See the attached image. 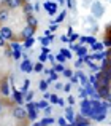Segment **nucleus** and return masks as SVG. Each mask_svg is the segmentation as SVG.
Listing matches in <instances>:
<instances>
[{
  "label": "nucleus",
  "mask_w": 111,
  "mask_h": 126,
  "mask_svg": "<svg viewBox=\"0 0 111 126\" xmlns=\"http://www.w3.org/2000/svg\"><path fill=\"white\" fill-rule=\"evenodd\" d=\"M76 77H79V80H81V83H83V85H87V81H89L87 75L84 74V72H81V70H78V72H76Z\"/></svg>",
  "instance_id": "nucleus-13"
},
{
  "label": "nucleus",
  "mask_w": 111,
  "mask_h": 126,
  "mask_svg": "<svg viewBox=\"0 0 111 126\" xmlns=\"http://www.w3.org/2000/svg\"><path fill=\"white\" fill-rule=\"evenodd\" d=\"M62 74H64V75H65L67 78H71V77H73V74H71V70H68V69H65V70L62 72Z\"/></svg>",
  "instance_id": "nucleus-29"
},
{
  "label": "nucleus",
  "mask_w": 111,
  "mask_h": 126,
  "mask_svg": "<svg viewBox=\"0 0 111 126\" xmlns=\"http://www.w3.org/2000/svg\"><path fill=\"white\" fill-rule=\"evenodd\" d=\"M68 38H70V43H71V42H75V40L78 38V34H71V35H70Z\"/></svg>",
  "instance_id": "nucleus-39"
},
{
  "label": "nucleus",
  "mask_w": 111,
  "mask_h": 126,
  "mask_svg": "<svg viewBox=\"0 0 111 126\" xmlns=\"http://www.w3.org/2000/svg\"><path fill=\"white\" fill-rule=\"evenodd\" d=\"M57 105H64V99H60V97H59V102H57Z\"/></svg>",
  "instance_id": "nucleus-53"
},
{
  "label": "nucleus",
  "mask_w": 111,
  "mask_h": 126,
  "mask_svg": "<svg viewBox=\"0 0 111 126\" xmlns=\"http://www.w3.org/2000/svg\"><path fill=\"white\" fill-rule=\"evenodd\" d=\"M65 118H67V121H70V123L75 121V112H73V109H71V105L65 109Z\"/></svg>",
  "instance_id": "nucleus-10"
},
{
  "label": "nucleus",
  "mask_w": 111,
  "mask_h": 126,
  "mask_svg": "<svg viewBox=\"0 0 111 126\" xmlns=\"http://www.w3.org/2000/svg\"><path fill=\"white\" fill-rule=\"evenodd\" d=\"M35 31H37V27H33V26H25V27L21 31V38H22V40H25V38L33 37Z\"/></svg>",
  "instance_id": "nucleus-4"
},
{
  "label": "nucleus",
  "mask_w": 111,
  "mask_h": 126,
  "mask_svg": "<svg viewBox=\"0 0 111 126\" xmlns=\"http://www.w3.org/2000/svg\"><path fill=\"white\" fill-rule=\"evenodd\" d=\"M27 24H29V26H33V27H37V24H38L37 18H35L33 15H29V16H27Z\"/></svg>",
  "instance_id": "nucleus-14"
},
{
  "label": "nucleus",
  "mask_w": 111,
  "mask_h": 126,
  "mask_svg": "<svg viewBox=\"0 0 111 126\" xmlns=\"http://www.w3.org/2000/svg\"><path fill=\"white\" fill-rule=\"evenodd\" d=\"M33 126H41V123H35V125H33Z\"/></svg>",
  "instance_id": "nucleus-56"
},
{
  "label": "nucleus",
  "mask_w": 111,
  "mask_h": 126,
  "mask_svg": "<svg viewBox=\"0 0 111 126\" xmlns=\"http://www.w3.org/2000/svg\"><path fill=\"white\" fill-rule=\"evenodd\" d=\"M60 54H64L67 59H70V58H71V53L68 51V49H65V48H62V49H60Z\"/></svg>",
  "instance_id": "nucleus-24"
},
{
  "label": "nucleus",
  "mask_w": 111,
  "mask_h": 126,
  "mask_svg": "<svg viewBox=\"0 0 111 126\" xmlns=\"http://www.w3.org/2000/svg\"><path fill=\"white\" fill-rule=\"evenodd\" d=\"M57 2H59V3H60V5H62V3H64V0H57Z\"/></svg>",
  "instance_id": "nucleus-57"
},
{
  "label": "nucleus",
  "mask_w": 111,
  "mask_h": 126,
  "mask_svg": "<svg viewBox=\"0 0 111 126\" xmlns=\"http://www.w3.org/2000/svg\"><path fill=\"white\" fill-rule=\"evenodd\" d=\"M0 37H2L3 40H11L13 38V31L8 27V26H2V27H0Z\"/></svg>",
  "instance_id": "nucleus-5"
},
{
  "label": "nucleus",
  "mask_w": 111,
  "mask_h": 126,
  "mask_svg": "<svg viewBox=\"0 0 111 126\" xmlns=\"http://www.w3.org/2000/svg\"><path fill=\"white\" fill-rule=\"evenodd\" d=\"M68 8L75 10V8H76V2H75V0H68Z\"/></svg>",
  "instance_id": "nucleus-31"
},
{
  "label": "nucleus",
  "mask_w": 111,
  "mask_h": 126,
  "mask_svg": "<svg viewBox=\"0 0 111 126\" xmlns=\"http://www.w3.org/2000/svg\"><path fill=\"white\" fill-rule=\"evenodd\" d=\"M90 0H83V6H90Z\"/></svg>",
  "instance_id": "nucleus-43"
},
{
  "label": "nucleus",
  "mask_w": 111,
  "mask_h": 126,
  "mask_svg": "<svg viewBox=\"0 0 111 126\" xmlns=\"http://www.w3.org/2000/svg\"><path fill=\"white\" fill-rule=\"evenodd\" d=\"M103 46H111V38H108V40L103 42Z\"/></svg>",
  "instance_id": "nucleus-44"
},
{
  "label": "nucleus",
  "mask_w": 111,
  "mask_h": 126,
  "mask_svg": "<svg viewBox=\"0 0 111 126\" xmlns=\"http://www.w3.org/2000/svg\"><path fill=\"white\" fill-rule=\"evenodd\" d=\"M90 13H92V16L94 18H102L103 16V13H105V8H103V5H102V2H99V0H95V2H92L90 3Z\"/></svg>",
  "instance_id": "nucleus-1"
},
{
  "label": "nucleus",
  "mask_w": 111,
  "mask_h": 126,
  "mask_svg": "<svg viewBox=\"0 0 111 126\" xmlns=\"http://www.w3.org/2000/svg\"><path fill=\"white\" fill-rule=\"evenodd\" d=\"M0 112H2V102H0Z\"/></svg>",
  "instance_id": "nucleus-58"
},
{
  "label": "nucleus",
  "mask_w": 111,
  "mask_h": 126,
  "mask_svg": "<svg viewBox=\"0 0 111 126\" xmlns=\"http://www.w3.org/2000/svg\"><path fill=\"white\" fill-rule=\"evenodd\" d=\"M43 97H44V99H46V101H48V99H49V97H51V94H49V93H46V91H44V94H43Z\"/></svg>",
  "instance_id": "nucleus-48"
},
{
  "label": "nucleus",
  "mask_w": 111,
  "mask_h": 126,
  "mask_svg": "<svg viewBox=\"0 0 111 126\" xmlns=\"http://www.w3.org/2000/svg\"><path fill=\"white\" fill-rule=\"evenodd\" d=\"M57 61L59 62H65V61H67V58H65L64 54H60V53H59V54H57Z\"/></svg>",
  "instance_id": "nucleus-33"
},
{
  "label": "nucleus",
  "mask_w": 111,
  "mask_h": 126,
  "mask_svg": "<svg viewBox=\"0 0 111 126\" xmlns=\"http://www.w3.org/2000/svg\"><path fill=\"white\" fill-rule=\"evenodd\" d=\"M53 123H54L53 118H51V117H46L43 121H41V126H49V125H53Z\"/></svg>",
  "instance_id": "nucleus-17"
},
{
  "label": "nucleus",
  "mask_w": 111,
  "mask_h": 126,
  "mask_svg": "<svg viewBox=\"0 0 111 126\" xmlns=\"http://www.w3.org/2000/svg\"><path fill=\"white\" fill-rule=\"evenodd\" d=\"M90 31H92V32H94V34H95V32H99V26H94V27H92V29H90Z\"/></svg>",
  "instance_id": "nucleus-49"
},
{
  "label": "nucleus",
  "mask_w": 111,
  "mask_h": 126,
  "mask_svg": "<svg viewBox=\"0 0 111 126\" xmlns=\"http://www.w3.org/2000/svg\"><path fill=\"white\" fill-rule=\"evenodd\" d=\"M92 48L95 49V51H102V49H103V43L95 42V43H92Z\"/></svg>",
  "instance_id": "nucleus-18"
},
{
  "label": "nucleus",
  "mask_w": 111,
  "mask_h": 126,
  "mask_svg": "<svg viewBox=\"0 0 111 126\" xmlns=\"http://www.w3.org/2000/svg\"><path fill=\"white\" fill-rule=\"evenodd\" d=\"M24 11H25V15H32V11H33V6L30 5V3H24Z\"/></svg>",
  "instance_id": "nucleus-15"
},
{
  "label": "nucleus",
  "mask_w": 111,
  "mask_h": 126,
  "mask_svg": "<svg viewBox=\"0 0 111 126\" xmlns=\"http://www.w3.org/2000/svg\"><path fill=\"white\" fill-rule=\"evenodd\" d=\"M51 40H53V37H43V38H41V45H43V46H48L51 43Z\"/></svg>",
  "instance_id": "nucleus-19"
},
{
  "label": "nucleus",
  "mask_w": 111,
  "mask_h": 126,
  "mask_svg": "<svg viewBox=\"0 0 111 126\" xmlns=\"http://www.w3.org/2000/svg\"><path fill=\"white\" fill-rule=\"evenodd\" d=\"M64 18H65V11H62L60 15L57 16V19H56V24H59V22H60V21H64Z\"/></svg>",
  "instance_id": "nucleus-28"
},
{
  "label": "nucleus",
  "mask_w": 111,
  "mask_h": 126,
  "mask_svg": "<svg viewBox=\"0 0 111 126\" xmlns=\"http://www.w3.org/2000/svg\"><path fill=\"white\" fill-rule=\"evenodd\" d=\"M0 93L3 96H8L10 94V85H8V80H2L0 83Z\"/></svg>",
  "instance_id": "nucleus-8"
},
{
  "label": "nucleus",
  "mask_w": 111,
  "mask_h": 126,
  "mask_svg": "<svg viewBox=\"0 0 111 126\" xmlns=\"http://www.w3.org/2000/svg\"><path fill=\"white\" fill-rule=\"evenodd\" d=\"M81 113H83L84 117H92V113H94L92 102L87 101V99H83V102H81Z\"/></svg>",
  "instance_id": "nucleus-2"
},
{
  "label": "nucleus",
  "mask_w": 111,
  "mask_h": 126,
  "mask_svg": "<svg viewBox=\"0 0 111 126\" xmlns=\"http://www.w3.org/2000/svg\"><path fill=\"white\" fill-rule=\"evenodd\" d=\"M76 51H78V54H79L81 58L87 54V49H86V46H78V49H76Z\"/></svg>",
  "instance_id": "nucleus-16"
},
{
  "label": "nucleus",
  "mask_w": 111,
  "mask_h": 126,
  "mask_svg": "<svg viewBox=\"0 0 111 126\" xmlns=\"http://www.w3.org/2000/svg\"><path fill=\"white\" fill-rule=\"evenodd\" d=\"M67 102H68V104H70V105H73V104H75V97H73V96H68Z\"/></svg>",
  "instance_id": "nucleus-37"
},
{
  "label": "nucleus",
  "mask_w": 111,
  "mask_h": 126,
  "mask_svg": "<svg viewBox=\"0 0 111 126\" xmlns=\"http://www.w3.org/2000/svg\"><path fill=\"white\" fill-rule=\"evenodd\" d=\"M79 97H81V99H86V97H87V93H86V89H84V88L79 89Z\"/></svg>",
  "instance_id": "nucleus-30"
},
{
  "label": "nucleus",
  "mask_w": 111,
  "mask_h": 126,
  "mask_svg": "<svg viewBox=\"0 0 111 126\" xmlns=\"http://www.w3.org/2000/svg\"><path fill=\"white\" fill-rule=\"evenodd\" d=\"M54 72H64L65 70V67L62 64H54V69H53Z\"/></svg>",
  "instance_id": "nucleus-20"
},
{
  "label": "nucleus",
  "mask_w": 111,
  "mask_h": 126,
  "mask_svg": "<svg viewBox=\"0 0 111 126\" xmlns=\"http://www.w3.org/2000/svg\"><path fill=\"white\" fill-rule=\"evenodd\" d=\"M32 99H33V93H27V94H25V101L30 102Z\"/></svg>",
  "instance_id": "nucleus-34"
},
{
  "label": "nucleus",
  "mask_w": 111,
  "mask_h": 126,
  "mask_svg": "<svg viewBox=\"0 0 111 126\" xmlns=\"http://www.w3.org/2000/svg\"><path fill=\"white\" fill-rule=\"evenodd\" d=\"M46 58H48V54H43V53H41V56H40V62H44V61H46Z\"/></svg>",
  "instance_id": "nucleus-42"
},
{
  "label": "nucleus",
  "mask_w": 111,
  "mask_h": 126,
  "mask_svg": "<svg viewBox=\"0 0 111 126\" xmlns=\"http://www.w3.org/2000/svg\"><path fill=\"white\" fill-rule=\"evenodd\" d=\"M33 70L35 72H43V62H37L35 67H33Z\"/></svg>",
  "instance_id": "nucleus-23"
},
{
  "label": "nucleus",
  "mask_w": 111,
  "mask_h": 126,
  "mask_svg": "<svg viewBox=\"0 0 111 126\" xmlns=\"http://www.w3.org/2000/svg\"><path fill=\"white\" fill-rule=\"evenodd\" d=\"M40 89H41L43 93L48 89V81H46V80H41V81H40Z\"/></svg>",
  "instance_id": "nucleus-22"
},
{
  "label": "nucleus",
  "mask_w": 111,
  "mask_h": 126,
  "mask_svg": "<svg viewBox=\"0 0 111 126\" xmlns=\"http://www.w3.org/2000/svg\"><path fill=\"white\" fill-rule=\"evenodd\" d=\"M75 65H76V67L79 69L81 65H83V58H79V59H78V61H76V64H75Z\"/></svg>",
  "instance_id": "nucleus-40"
},
{
  "label": "nucleus",
  "mask_w": 111,
  "mask_h": 126,
  "mask_svg": "<svg viewBox=\"0 0 111 126\" xmlns=\"http://www.w3.org/2000/svg\"><path fill=\"white\" fill-rule=\"evenodd\" d=\"M0 46H5V40H3L2 37H0Z\"/></svg>",
  "instance_id": "nucleus-54"
},
{
  "label": "nucleus",
  "mask_w": 111,
  "mask_h": 126,
  "mask_svg": "<svg viewBox=\"0 0 111 126\" xmlns=\"http://www.w3.org/2000/svg\"><path fill=\"white\" fill-rule=\"evenodd\" d=\"M21 70L27 72V74H30V72L33 70V65H32V62L29 61V59H24V61L21 62Z\"/></svg>",
  "instance_id": "nucleus-6"
},
{
  "label": "nucleus",
  "mask_w": 111,
  "mask_h": 126,
  "mask_svg": "<svg viewBox=\"0 0 111 126\" xmlns=\"http://www.w3.org/2000/svg\"><path fill=\"white\" fill-rule=\"evenodd\" d=\"M44 8L49 11V15H54V13L57 11V6H56V3H51V2H46V3H44Z\"/></svg>",
  "instance_id": "nucleus-12"
},
{
  "label": "nucleus",
  "mask_w": 111,
  "mask_h": 126,
  "mask_svg": "<svg viewBox=\"0 0 111 126\" xmlns=\"http://www.w3.org/2000/svg\"><path fill=\"white\" fill-rule=\"evenodd\" d=\"M5 3L10 10H13V8H18V6L24 5V0H5Z\"/></svg>",
  "instance_id": "nucleus-7"
},
{
  "label": "nucleus",
  "mask_w": 111,
  "mask_h": 126,
  "mask_svg": "<svg viewBox=\"0 0 111 126\" xmlns=\"http://www.w3.org/2000/svg\"><path fill=\"white\" fill-rule=\"evenodd\" d=\"M89 80H90V81H92V83H95V81H97V78H95V75H90V78H89Z\"/></svg>",
  "instance_id": "nucleus-50"
},
{
  "label": "nucleus",
  "mask_w": 111,
  "mask_h": 126,
  "mask_svg": "<svg viewBox=\"0 0 111 126\" xmlns=\"http://www.w3.org/2000/svg\"><path fill=\"white\" fill-rule=\"evenodd\" d=\"M57 123H59V126H65V120H64V118H60Z\"/></svg>",
  "instance_id": "nucleus-47"
},
{
  "label": "nucleus",
  "mask_w": 111,
  "mask_h": 126,
  "mask_svg": "<svg viewBox=\"0 0 111 126\" xmlns=\"http://www.w3.org/2000/svg\"><path fill=\"white\" fill-rule=\"evenodd\" d=\"M60 40L64 42V43H67V42H70V38H68V35H64V37H62Z\"/></svg>",
  "instance_id": "nucleus-45"
},
{
  "label": "nucleus",
  "mask_w": 111,
  "mask_h": 126,
  "mask_svg": "<svg viewBox=\"0 0 111 126\" xmlns=\"http://www.w3.org/2000/svg\"><path fill=\"white\" fill-rule=\"evenodd\" d=\"M86 93L92 96L94 93H95V88H94V86H90V85H86Z\"/></svg>",
  "instance_id": "nucleus-25"
},
{
  "label": "nucleus",
  "mask_w": 111,
  "mask_h": 126,
  "mask_svg": "<svg viewBox=\"0 0 111 126\" xmlns=\"http://www.w3.org/2000/svg\"><path fill=\"white\" fill-rule=\"evenodd\" d=\"M14 97H16V101H18L19 104H22V102H24V96H22V93H16Z\"/></svg>",
  "instance_id": "nucleus-21"
},
{
  "label": "nucleus",
  "mask_w": 111,
  "mask_h": 126,
  "mask_svg": "<svg viewBox=\"0 0 111 126\" xmlns=\"http://www.w3.org/2000/svg\"><path fill=\"white\" fill-rule=\"evenodd\" d=\"M13 58L14 59H21V51H13Z\"/></svg>",
  "instance_id": "nucleus-36"
},
{
  "label": "nucleus",
  "mask_w": 111,
  "mask_h": 126,
  "mask_svg": "<svg viewBox=\"0 0 111 126\" xmlns=\"http://www.w3.org/2000/svg\"><path fill=\"white\" fill-rule=\"evenodd\" d=\"M51 113H53V109H51L49 105H48V107H44V115H46V117H49Z\"/></svg>",
  "instance_id": "nucleus-32"
},
{
  "label": "nucleus",
  "mask_w": 111,
  "mask_h": 126,
  "mask_svg": "<svg viewBox=\"0 0 111 126\" xmlns=\"http://www.w3.org/2000/svg\"><path fill=\"white\" fill-rule=\"evenodd\" d=\"M5 56H13V49L11 48H6L5 49Z\"/></svg>",
  "instance_id": "nucleus-38"
},
{
  "label": "nucleus",
  "mask_w": 111,
  "mask_h": 126,
  "mask_svg": "<svg viewBox=\"0 0 111 126\" xmlns=\"http://www.w3.org/2000/svg\"><path fill=\"white\" fill-rule=\"evenodd\" d=\"M13 51H21V48H19L18 43H13Z\"/></svg>",
  "instance_id": "nucleus-41"
},
{
  "label": "nucleus",
  "mask_w": 111,
  "mask_h": 126,
  "mask_svg": "<svg viewBox=\"0 0 111 126\" xmlns=\"http://www.w3.org/2000/svg\"><path fill=\"white\" fill-rule=\"evenodd\" d=\"M56 29H57V26H56V22H53L51 24V31H56Z\"/></svg>",
  "instance_id": "nucleus-52"
},
{
  "label": "nucleus",
  "mask_w": 111,
  "mask_h": 126,
  "mask_svg": "<svg viewBox=\"0 0 111 126\" xmlns=\"http://www.w3.org/2000/svg\"><path fill=\"white\" fill-rule=\"evenodd\" d=\"M49 101H51V104H56V105H57V102H59V97H57L56 94H51Z\"/></svg>",
  "instance_id": "nucleus-27"
},
{
  "label": "nucleus",
  "mask_w": 111,
  "mask_h": 126,
  "mask_svg": "<svg viewBox=\"0 0 111 126\" xmlns=\"http://www.w3.org/2000/svg\"><path fill=\"white\" fill-rule=\"evenodd\" d=\"M13 117L18 118V120H24V118L27 117V110H25L24 107H21V105H16V107L13 109Z\"/></svg>",
  "instance_id": "nucleus-3"
},
{
  "label": "nucleus",
  "mask_w": 111,
  "mask_h": 126,
  "mask_svg": "<svg viewBox=\"0 0 111 126\" xmlns=\"http://www.w3.org/2000/svg\"><path fill=\"white\" fill-rule=\"evenodd\" d=\"M64 91H65V93H70V91H71V85H70V83L64 85Z\"/></svg>",
  "instance_id": "nucleus-35"
},
{
  "label": "nucleus",
  "mask_w": 111,
  "mask_h": 126,
  "mask_svg": "<svg viewBox=\"0 0 111 126\" xmlns=\"http://www.w3.org/2000/svg\"><path fill=\"white\" fill-rule=\"evenodd\" d=\"M32 45H33V37H30V38H25V48H30Z\"/></svg>",
  "instance_id": "nucleus-26"
},
{
  "label": "nucleus",
  "mask_w": 111,
  "mask_h": 126,
  "mask_svg": "<svg viewBox=\"0 0 111 126\" xmlns=\"http://www.w3.org/2000/svg\"><path fill=\"white\" fill-rule=\"evenodd\" d=\"M56 89H64V85H62V83H59V81H57V83H56Z\"/></svg>",
  "instance_id": "nucleus-46"
},
{
  "label": "nucleus",
  "mask_w": 111,
  "mask_h": 126,
  "mask_svg": "<svg viewBox=\"0 0 111 126\" xmlns=\"http://www.w3.org/2000/svg\"><path fill=\"white\" fill-rule=\"evenodd\" d=\"M106 97H108V101L111 102V93H108V96H106Z\"/></svg>",
  "instance_id": "nucleus-55"
},
{
  "label": "nucleus",
  "mask_w": 111,
  "mask_h": 126,
  "mask_svg": "<svg viewBox=\"0 0 111 126\" xmlns=\"http://www.w3.org/2000/svg\"><path fill=\"white\" fill-rule=\"evenodd\" d=\"M8 18H10V8L8 6H6V8H0V24L5 22Z\"/></svg>",
  "instance_id": "nucleus-9"
},
{
  "label": "nucleus",
  "mask_w": 111,
  "mask_h": 126,
  "mask_svg": "<svg viewBox=\"0 0 111 126\" xmlns=\"http://www.w3.org/2000/svg\"><path fill=\"white\" fill-rule=\"evenodd\" d=\"M37 117H38V115H37V109H35V107L27 109V118L30 121H35V120H37Z\"/></svg>",
  "instance_id": "nucleus-11"
},
{
  "label": "nucleus",
  "mask_w": 111,
  "mask_h": 126,
  "mask_svg": "<svg viewBox=\"0 0 111 126\" xmlns=\"http://www.w3.org/2000/svg\"><path fill=\"white\" fill-rule=\"evenodd\" d=\"M70 80H71V83H78V78H76V77H75V75H73V77H71V78H70Z\"/></svg>",
  "instance_id": "nucleus-51"
}]
</instances>
